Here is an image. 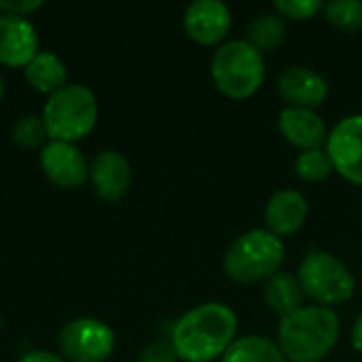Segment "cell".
Listing matches in <instances>:
<instances>
[{"label":"cell","mask_w":362,"mask_h":362,"mask_svg":"<svg viewBox=\"0 0 362 362\" xmlns=\"http://www.w3.org/2000/svg\"><path fill=\"white\" fill-rule=\"evenodd\" d=\"M238 339L235 312L218 301L202 303L182 314L170 331V341L182 362H214Z\"/></svg>","instance_id":"cell-1"},{"label":"cell","mask_w":362,"mask_h":362,"mask_svg":"<svg viewBox=\"0 0 362 362\" xmlns=\"http://www.w3.org/2000/svg\"><path fill=\"white\" fill-rule=\"evenodd\" d=\"M339 335L337 312L320 305H303L278 325V346L288 362H320L337 346Z\"/></svg>","instance_id":"cell-2"},{"label":"cell","mask_w":362,"mask_h":362,"mask_svg":"<svg viewBox=\"0 0 362 362\" xmlns=\"http://www.w3.org/2000/svg\"><path fill=\"white\" fill-rule=\"evenodd\" d=\"M284 244L267 229H250L235 238L223 257V272L235 284H265L284 265Z\"/></svg>","instance_id":"cell-3"},{"label":"cell","mask_w":362,"mask_h":362,"mask_svg":"<svg viewBox=\"0 0 362 362\" xmlns=\"http://www.w3.org/2000/svg\"><path fill=\"white\" fill-rule=\"evenodd\" d=\"M210 76L223 95L231 100H248L265 81L263 53L242 38L227 40L212 55Z\"/></svg>","instance_id":"cell-4"},{"label":"cell","mask_w":362,"mask_h":362,"mask_svg":"<svg viewBox=\"0 0 362 362\" xmlns=\"http://www.w3.org/2000/svg\"><path fill=\"white\" fill-rule=\"evenodd\" d=\"M40 117L49 140L76 144L89 136L98 123V100L89 87L68 83L57 93L49 95Z\"/></svg>","instance_id":"cell-5"},{"label":"cell","mask_w":362,"mask_h":362,"mask_svg":"<svg viewBox=\"0 0 362 362\" xmlns=\"http://www.w3.org/2000/svg\"><path fill=\"white\" fill-rule=\"evenodd\" d=\"M297 280L305 299L314 305L331 308L348 303L356 293V278L350 267L331 252L314 250L303 257L297 269Z\"/></svg>","instance_id":"cell-6"},{"label":"cell","mask_w":362,"mask_h":362,"mask_svg":"<svg viewBox=\"0 0 362 362\" xmlns=\"http://www.w3.org/2000/svg\"><path fill=\"white\" fill-rule=\"evenodd\" d=\"M57 344L68 362H106L115 352V331L98 318H76L59 331Z\"/></svg>","instance_id":"cell-7"},{"label":"cell","mask_w":362,"mask_h":362,"mask_svg":"<svg viewBox=\"0 0 362 362\" xmlns=\"http://www.w3.org/2000/svg\"><path fill=\"white\" fill-rule=\"evenodd\" d=\"M325 151L344 180L362 187V115L344 117L329 132Z\"/></svg>","instance_id":"cell-8"},{"label":"cell","mask_w":362,"mask_h":362,"mask_svg":"<svg viewBox=\"0 0 362 362\" xmlns=\"http://www.w3.org/2000/svg\"><path fill=\"white\" fill-rule=\"evenodd\" d=\"M231 11L221 0H195L182 15L187 36L202 47H221L231 30Z\"/></svg>","instance_id":"cell-9"},{"label":"cell","mask_w":362,"mask_h":362,"mask_svg":"<svg viewBox=\"0 0 362 362\" xmlns=\"http://www.w3.org/2000/svg\"><path fill=\"white\" fill-rule=\"evenodd\" d=\"M38 161L42 174L59 189H78L89 178V161L76 144L49 140Z\"/></svg>","instance_id":"cell-10"},{"label":"cell","mask_w":362,"mask_h":362,"mask_svg":"<svg viewBox=\"0 0 362 362\" xmlns=\"http://www.w3.org/2000/svg\"><path fill=\"white\" fill-rule=\"evenodd\" d=\"M278 93L291 108L316 110L329 98V83L314 68L288 66L278 76Z\"/></svg>","instance_id":"cell-11"},{"label":"cell","mask_w":362,"mask_h":362,"mask_svg":"<svg viewBox=\"0 0 362 362\" xmlns=\"http://www.w3.org/2000/svg\"><path fill=\"white\" fill-rule=\"evenodd\" d=\"M89 180L100 199L117 204L132 187V165L121 153L102 151L89 163Z\"/></svg>","instance_id":"cell-12"},{"label":"cell","mask_w":362,"mask_h":362,"mask_svg":"<svg viewBox=\"0 0 362 362\" xmlns=\"http://www.w3.org/2000/svg\"><path fill=\"white\" fill-rule=\"evenodd\" d=\"M38 53V34L30 19L0 13V64L25 68Z\"/></svg>","instance_id":"cell-13"},{"label":"cell","mask_w":362,"mask_h":362,"mask_svg":"<svg viewBox=\"0 0 362 362\" xmlns=\"http://www.w3.org/2000/svg\"><path fill=\"white\" fill-rule=\"evenodd\" d=\"M308 214H310V206L303 193L295 189H280L265 204V212H263L265 229L280 240L295 235L305 225Z\"/></svg>","instance_id":"cell-14"},{"label":"cell","mask_w":362,"mask_h":362,"mask_svg":"<svg viewBox=\"0 0 362 362\" xmlns=\"http://www.w3.org/2000/svg\"><path fill=\"white\" fill-rule=\"evenodd\" d=\"M278 129L284 136V140L293 146L303 151L325 148L329 129L325 119L310 108H282L278 117Z\"/></svg>","instance_id":"cell-15"},{"label":"cell","mask_w":362,"mask_h":362,"mask_svg":"<svg viewBox=\"0 0 362 362\" xmlns=\"http://www.w3.org/2000/svg\"><path fill=\"white\" fill-rule=\"evenodd\" d=\"M263 301L269 312L280 318H286L305 305L303 288L297 280V274L278 272L263 284Z\"/></svg>","instance_id":"cell-16"},{"label":"cell","mask_w":362,"mask_h":362,"mask_svg":"<svg viewBox=\"0 0 362 362\" xmlns=\"http://www.w3.org/2000/svg\"><path fill=\"white\" fill-rule=\"evenodd\" d=\"M23 76L32 89L45 95H53L68 85L66 64L51 51H38L32 57V62L23 68Z\"/></svg>","instance_id":"cell-17"},{"label":"cell","mask_w":362,"mask_h":362,"mask_svg":"<svg viewBox=\"0 0 362 362\" xmlns=\"http://www.w3.org/2000/svg\"><path fill=\"white\" fill-rule=\"evenodd\" d=\"M221 362H286V358L278 341L265 335H244L231 344Z\"/></svg>","instance_id":"cell-18"},{"label":"cell","mask_w":362,"mask_h":362,"mask_svg":"<svg viewBox=\"0 0 362 362\" xmlns=\"http://www.w3.org/2000/svg\"><path fill=\"white\" fill-rule=\"evenodd\" d=\"M288 34L286 19H282L276 11L257 15L248 25L246 42H250L259 53H272L284 45Z\"/></svg>","instance_id":"cell-19"},{"label":"cell","mask_w":362,"mask_h":362,"mask_svg":"<svg viewBox=\"0 0 362 362\" xmlns=\"http://www.w3.org/2000/svg\"><path fill=\"white\" fill-rule=\"evenodd\" d=\"M322 15L333 28H337L346 34H356L362 30V0L325 2Z\"/></svg>","instance_id":"cell-20"},{"label":"cell","mask_w":362,"mask_h":362,"mask_svg":"<svg viewBox=\"0 0 362 362\" xmlns=\"http://www.w3.org/2000/svg\"><path fill=\"white\" fill-rule=\"evenodd\" d=\"M333 163L325 148L303 151L295 159V174L303 182H322L333 174Z\"/></svg>","instance_id":"cell-21"},{"label":"cell","mask_w":362,"mask_h":362,"mask_svg":"<svg viewBox=\"0 0 362 362\" xmlns=\"http://www.w3.org/2000/svg\"><path fill=\"white\" fill-rule=\"evenodd\" d=\"M47 138H49V134H47V127H45L42 117L25 115V117H21L13 125V140L21 148H38V146H45Z\"/></svg>","instance_id":"cell-22"},{"label":"cell","mask_w":362,"mask_h":362,"mask_svg":"<svg viewBox=\"0 0 362 362\" xmlns=\"http://www.w3.org/2000/svg\"><path fill=\"white\" fill-rule=\"evenodd\" d=\"M322 8H325L322 0H276L274 2V11L282 19H291V21H308L316 17L318 13H322Z\"/></svg>","instance_id":"cell-23"},{"label":"cell","mask_w":362,"mask_h":362,"mask_svg":"<svg viewBox=\"0 0 362 362\" xmlns=\"http://www.w3.org/2000/svg\"><path fill=\"white\" fill-rule=\"evenodd\" d=\"M136 362H180L170 339H157L142 348Z\"/></svg>","instance_id":"cell-24"},{"label":"cell","mask_w":362,"mask_h":362,"mask_svg":"<svg viewBox=\"0 0 362 362\" xmlns=\"http://www.w3.org/2000/svg\"><path fill=\"white\" fill-rule=\"evenodd\" d=\"M42 8V0H0V13L4 15H15V17H25L32 15L34 11Z\"/></svg>","instance_id":"cell-25"},{"label":"cell","mask_w":362,"mask_h":362,"mask_svg":"<svg viewBox=\"0 0 362 362\" xmlns=\"http://www.w3.org/2000/svg\"><path fill=\"white\" fill-rule=\"evenodd\" d=\"M17 362H68L62 354L49 352V350H30Z\"/></svg>","instance_id":"cell-26"},{"label":"cell","mask_w":362,"mask_h":362,"mask_svg":"<svg viewBox=\"0 0 362 362\" xmlns=\"http://www.w3.org/2000/svg\"><path fill=\"white\" fill-rule=\"evenodd\" d=\"M350 344H352V348L362 356V312L356 316V320H354V325H352Z\"/></svg>","instance_id":"cell-27"},{"label":"cell","mask_w":362,"mask_h":362,"mask_svg":"<svg viewBox=\"0 0 362 362\" xmlns=\"http://www.w3.org/2000/svg\"><path fill=\"white\" fill-rule=\"evenodd\" d=\"M2 95H4V83H2V76H0V100H2Z\"/></svg>","instance_id":"cell-28"},{"label":"cell","mask_w":362,"mask_h":362,"mask_svg":"<svg viewBox=\"0 0 362 362\" xmlns=\"http://www.w3.org/2000/svg\"><path fill=\"white\" fill-rule=\"evenodd\" d=\"M0 329H2V318H0Z\"/></svg>","instance_id":"cell-29"}]
</instances>
